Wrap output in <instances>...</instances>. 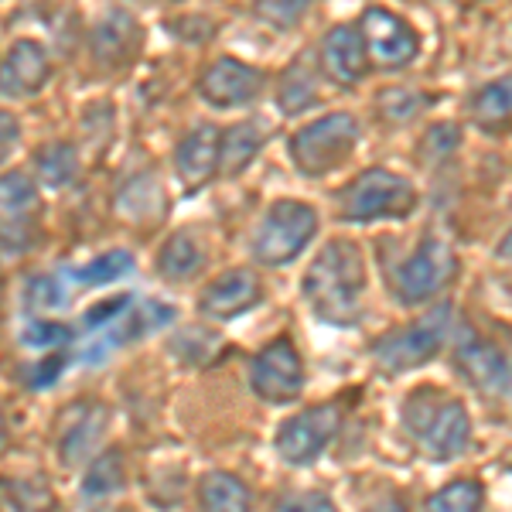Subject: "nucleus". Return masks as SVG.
<instances>
[{
  "label": "nucleus",
  "mask_w": 512,
  "mask_h": 512,
  "mask_svg": "<svg viewBox=\"0 0 512 512\" xmlns=\"http://www.w3.org/2000/svg\"><path fill=\"white\" fill-rule=\"evenodd\" d=\"M366 291V263L359 246L349 239H332L304 274V297L315 315L328 325H355Z\"/></svg>",
  "instance_id": "f257e3e1"
},
{
  "label": "nucleus",
  "mask_w": 512,
  "mask_h": 512,
  "mask_svg": "<svg viewBox=\"0 0 512 512\" xmlns=\"http://www.w3.org/2000/svg\"><path fill=\"white\" fill-rule=\"evenodd\" d=\"M403 427L414 434L420 451L434 461H448L472 441V420L458 400L444 396L434 386H420L403 403Z\"/></svg>",
  "instance_id": "f03ea898"
},
{
  "label": "nucleus",
  "mask_w": 512,
  "mask_h": 512,
  "mask_svg": "<svg viewBox=\"0 0 512 512\" xmlns=\"http://www.w3.org/2000/svg\"><path fill=\"white\" fill-rule=\"evenodd\" d=\"M359 137L362 127L352 113H328V117L311 120L308 127L297 130L287 154H291V164L304 178H321L332 175L335 168H342L352 158Z\"/></svg>",
  "instance_id": "7ed1b4c3"
},
{
  "label": "nucleus",
  "mask_w": 512,
  "mask_h": 512,
  "mask_svg": "<svg viewBox=\"0 0 512 512\" xmlns=\"http://www.w3.org/2000/svg\"><path fill=\"white\" fill-rule=\"evenodd\" d=\"M417 209V188L407 178L386 168H369L349 181L338 202V216L345 222H379L407 219Z\"/></svg>",
  "instance_id": "20e7f679"
},
{
  "label": "nucleus",
  "mask_w": 512,
  "mask_h": 512,
  "mask_svg": "<svg viewBox=\"0 0 512 512\" xmlns=\"http://www.w3.org/2000/svg\"><path fill=\"white\" fill-rule=\"evenodd\" d=\"M318 233V212L308 202L280 198L263 212L260 226L253 233V256L267 267H284L294 256L308 250Z\"/></svg>",
  "instance_id": "39448f33"
},
{
  "label": "nucleus",
  "mask_w": 512,
  "mask_h": 512,
  "mask_svg": "<svg viewBox=\"0 0 512 512\" xmlns=\"http://www.w3.org/2000/svg\"><path fill=\"white\" fill-rule=\"evenodd\" d=\"M451 304H441V308L427 311L417 321H410L400 332H390L383 342H376V362L386 369V373H410V369H420L427 359H434L441 352L444 338H448L451 328Z\"/></svg>",
  "instance_id": "423d86ee"
},
{
  "label": "nucleus",
  "mask_w": 512,
  "mask_h": 512,
  "mask_svg": "<svg viewBox=\"0 0 512 512\" xmlns=\"http://www.w3.org/2000/svg\"><path fill=\"white\" fill-rule=\"evenodd\" d=\"M41 192L28 171L0 175V250L28 253L41 236Z\"/></svg>",
  "instance_id": "0eeeda50"
},
{
  "label": "nucleus",
  "mask_w": 512,
  "mask_h": 512,
  "mask_svg": "<svg viewBox=\"0 0 512 512\" xmlns=\"http://www.w3.org/2000/svg\"><path fill=\"white\" fill-rule=\"evenodd\" d=\"M458 274V256L444 239L427 236L396 270V297L403 304H424L441 294Z\"/></svg>",
  "instance_id": "6e6552de"
},
{
  "label": "nucleus",
  "mask_w": 512,
  "mask_h": 512,
  "mask_svg": "<svg viewBox=\"0 0 512 512\" xmlns=\"http://www.w3.org/2000/svg\"><path fill=\"white\" fill-rule=\"evenodd\" d=\"M362 41H366L369 62L376 69H407L420 55V38L403 18H396L386 7H366L359 18Z\"/></svg>",
  "instance_id": "1a4fd4ad"
},
{
  "label": "nucleus",
  "mask_w": 512,
  "mask_h": 512,
  "mask_svg": "<svg viewBox=\"0 0 512 512\" xmlns=\"http://www.w3.org/2000/svg\"><path fill=\"white\" fill-rule=\"evenodd\" d=\"M263 86H267V72L243 59L222 55V59L205 65L195 89L212 110H239V106H250L263 93Z\"/></svg>",
  "instance_id": "9d476101"
},
{
  "label": "nucleus",
  "mask_w": 512,
  "mask_h": 512,
  "mask_svg": "<svg viewBox=\"0 0 512 512\" xmlns=\"http://www.w3.org/2000/svg\"><path fill=\"white\" fill-rule=\"evenodd\" d=\"M338 424H342V410L335 403H325V407H311L294 414L291 420H284L277 431V454L287 461V465H311L321 451L332 444V437L338 434Z\"/></svg>",
  "instance_id": "9b49d317"
},
{
  "label": "nucleus",
  "mask_w": 512,
  "mask_h": 512,
  "mask_svg": "<svg viewBox=\"0 0 512 512\" xmlns=\"http://www.w3.org/2000/svg\"><path fill=\"white\" fill-rule=\"evenodd\" d=\"M253 393L267 403H291L304 386V366L291 338H274L267 349L256 352L250 366Z\"/></svg>",
  "instance_id": "f8f14e48"
},
{
  "label": "nucleus",
  "mask_w": 512,
  "mask_h": 512,
  "mask_svg": "<svg viewBox=\"0 0 512 512\" xmlns=\"http://www.w3.org/2000/svg\"><path fill=\"white\" fill-rule=\"evenodd\" d=\"M454 366L482 393L499 396L512 390V362L506 359V352L489 338L475 335L472 328H461L458 342H454Z\"/></svg>",
  "instance_id": "ddd939ff"
},
{
  "label": "nucleus",
  "mask_w": 512,
  "mask_h": 512,
  "mask_svg": "<svg viewBox=\"0 0 512 512\" xmlns=\"http://www.w3.org/2000/svg\"><path fill=\"white\" fill-rule=\"evenodd\" d=\"M106 427H110V410L103 403L82 400L76 407L65 410L59 417V434H55V448H59L62 465L79 468L99 448Z\"/></svg>",
  "instance_id": "4468645a"
},
{
  "label": "nucleus",
  "mask_w": 512,
  "mask_h": 512,
  "mask_svg": "<svg viewBox=\"0 0 512 512\" xmlns=\"http://www.w3.org/2000/svg\"><path fill=\"white\" fill-rule=\"evenodd\" d=\"M52 79V59L35 38H18L0 59V93L7 99H35Z\"/></svg>",
  "instance_id": "2eb2a0df"
},
{
  "label": "nucleus",
  "mask_w": 512,
  "mask_h": 512,
  "mask_svg": "<svg viewBox=\"0 0 512 512\" xmlns=\"http://www.w3.org/2000/svg\"><path fill=\"white\" fill-rule=\"evenodd\" d=\"M140 45H144V28L134 14L120 11V7L106 11L89 31V48H93V62L99 69H127L137 59Z\"/></svg>",
  "instance_id": "dca6fc26"
},
{
  "label": "nucleus",
  "mask_w": 512,
  "mask_h": 512,
  "mask_svg": "<svg viewBox=\"0 0 512 512\" xmlns=\"http://www.w3.org/2000/svg\"><path fill=\"white\" fill-rule=\"evenodd\" d=\"M219 147H222V130L212 123H198L181 137V144L175 147V175L181 181L188 195L202 192L212 181L219 168Z\"/></svg>",
  "instance_id": "f3484780"
},
{
  "label": "nucleus",
  "mask_w": 512,
  "mask_h": 512,
  "mask_svg": "<svg viewBox=\"0 0 512 512\" xmlns=\"http://www.w3.org/2000/svg\"><path fill=\"white\" fill-rule=\"evenodd\" d=\"M263 301V287L256 280L253 270H226L198 294V311L205 318H216V321H229V318H239L246 315L250 308Z\"/></svg>",
  "instance_id": "a211bd4d"
},
{
  "label": "nucleus",
  "mask_w": 512,
  "mask_h": 512,
  "mask_svg": "<svg viewBox=\"0 0 512 512\" xmlns=\"http://www.w3.org/2000/svg\"><path fill=\"white\" fill-rule=\"evenodd\" d=\"M321 69L338 86H355L369 72V52L359 24H335L321 41Z\"/></svg>",
  "instance_id": "6ab92c4d"
},
{
  "label": "nucleus",
  "mask_w": 512,
  "mask_h": 512,
  "mask_svg": "<svg viewBox=\"0 0 512 512\" xmlns=\"http://www.w3.org/2000/svg\"><path fill=\"white\" fill-rule=\"evenodd\" d=\"M468 117L485 134H506L512 127V72L475 89L468 99Z\"/></svg>",
  "instance_id": "aec40b11"
},
{
  "label": "nucleus",
  "mask_w": 512,
  "mask_h": 512,
  "mask_svg": "<svg viewBox=\"0 0 512 512\" xmlns=\"http://www.w3.org/2000/svg\"><path fill=\"white\" fill-rule=\"evenodd\" d=\"M158 274L164 280H171V284H178V280H192L198 270L205 267V246L198 243L195 233H171L164 239L161 253H158Z\"/></svg>",
  "instance_id": "412c9836"
},
{
  "label": "nucleus",
  "mask_w": 512,
  "mask_h": 512,
  "mask_svg": "<svg viewBox=\"0 0 512 512\" xmlns=\"http://www.w3.org/2000/svg\"><path fill=\"white\" fill-rule=\"evenodd\" d=\"M270 137V130H263L256 120H243L236 127L222 130V147H219V171L226 178H236L239 171H246L256 154H260L263 140Z\"/></svg>",
  "instance_id": "4be33fe9"
},
{
  "label": "nucleus",
  "mask_w": 512,
  "mask_h": 512,
  "mask_svg": "<svg viewBox=\"0 0 512 512\" xmlns=\"http://www.w3.org/2000/svg\"><path fill=\"white\" fill-rule=\"evenodd\" d=\"M0 512H55V492L38 475L0 478Z\"/></svg>",
  "instance_id": "5701e85b"
},
{
  "label": "nucleus",
  "mask_w": 512,
  "mask_h": 512,
  "mask_svg": "<svg viewBox=\"0 0 512 512\" xmlns=\"http://www.w3.org/2000/svg\"><path fill=\"white\" fill-rule=\"evenodd\" d=\"M277 106L287 117H301L318 106V72L304 59H294L277 82Z\"/></svg>",
  "instance_id": "b1692460"
},
{
  "label": "nucleus",
  "mask_w": 512,
  "mask_h": 512,
  "mask_svg": "<svg viewBox=\"0 0 512 512\" xmlns=\"http://www.w3.org/2000/svg\"><path fill=\"white\" fill-rule=\"evenodd\" d=\"M198 506L202 512H250V489L229 472H209L198 482Z\"/></svg>",
  "instance_id": "393cba45"
},
{
  "label": "nucleus",
  "mask_w": 512,
  "mask_h": 512,
  "mask_svg": "<svg viewBox=\"0 0 512 512\" xmlns=\"http://www.w3.org/2000/svg\"><path fill=\"white\" fill-rule=\"evenodd\" d=\"M127 485V468H123V454L113 448L89 465V472L82 475V499L86 502H103L110 495H117Z\"/></svg>",
  "instance_id": "a878e982"
},
{
  "label": "nucleus",
  "mask_w": 512,
  "mask_h": 512,
  "mask_svg": "<svg viewBox=\"0 0 512 512\" xmlns=\"http://www.w3.org/2000/svg\"><path fill=\"white\" fill-rule=\"evenodd\" d=\"M35 171L48 188H65L79 178V154L72 144H45L35 154Z\"/></svg>",
  "instance_id": "bb28decb"
},
{
  "label": "nucleus",
  "mask_w": 512,
  "mask_h": 512,
  "mask_svg": "<svg viewBox=\"0 0 512 512\" xmlns=\"http://www.w3.org/2000/svg\"><path fill=\"white\" fill-rule=\"evenodd\" d=\"M134 270V256L127 250H110L96 260H89L86 267H76L72 270V280L82 287H99V284H113V280L127 277Z\"/></svg>",
  "instance_id": "cd10ccee"
},
{
  "label": "nucleus",
  "mask_w": 512,
  "mask_h": 512,
  "mask_svg": "<svg viewBox=\"0 0 512 512\" xmlns=\"http://www.w3.org/2000/svg\"><path fill=\"white\" fill-rule=\"evenodd\" d=\"M482 499L485 492L475 478H458V482L444 485L441 492H434L427 499L424 512H478L482 509Z\"/></svg>",
  "instance_id": "c85d7f7f"
},
{
  "label": "nucleus",
  "mask_w": 512,
  "mask_h": 512,
  "mask_svg": "<svg viewBox=\"0 0 512 512\" xmlns=\"http://www.w3.org/2000/svg\"><path fill=\"white\" fill-rule=\"evenodd\" d=\"M117 209L127 219H151V216H158V212H161V185H154V178H147V175L134 178L117 195Z\"/></svg>",
  "instance_id": "c756f323"
},
{
  "label": "nucleus",
  "mask_w": 512,
  "mask_h": 512,
  "mask_svg": "<svg viewBox=\"0 0 512 512\" xmlns=\"http://www.w3.org/2000/svg\"><path fill=\"white\" fill-rule=\"evenodd\" d=\"M315 0H256V18L277 31H291L304 21Z\"/></svg>",
  "instance_id": "7c9ffc66"
},
{
  "label": "nucleus",
  "mask_w": 512,
  "mask_h": 512,
  "mask_svg": "<svg viewBox=\"0 0 512 512\" xmlns=\"http://www.w3.org/2000/svg\"><path fill=\"white\" fill-rule=\"evenodd\" d=\"M24 301H28V311H59L65 308L69 294H65V284L55 274H38L28 280V291H24Z\"/></svg>",
  "instance_id": "2f4dec72"
},
{
  "label": "nucleus",
  "mask_w": 512,
  "mask_h": 512,
  "mask_svg": "<svg viewBox=\"0 0 512 512\" xmlns=\"http://www.w3.org/2000/svg\"><path fill=\"white\" fill-rule=\"evenodd\" d=\"M427 99H420L414 89H386V96L379 99V110H383L386 120L393 123H403L410 117H417L420 110H424Z\"/></svg>",
  "instance_id": "473e14b6"
},
{
  "label": "nucleus",
  "mask_w": 512,
  "mask_h": 512,
  "mask_svg": "<svg viewBox=\"0 0 512 512\" xmlns=\"http://www.w3.org/2000/svg\"><path fill=\"white\" fill-rule=\"evenodd\" d=\"M72 338L69 325H59V321H35V325L24 328L21 342L31 345V349H59Z\"/></svg>",
  "instance_id": "72a5a7b5"
},
{
  "label": "nucleus",
  "mask_w": 512,
  "mask_h": 512,
  "mask_svg": "<svg viewBox=\"0 0 512 512\" xmlns=\"http://www.w3.org/2000/svg\"><path fill=\"white\" fill-rule=\"evenodd\" d=\"M277 512H335L332 499L321 492H294L277 506Z\"/></svg>",
  "instance_id": "f704fd0d"
},
{
  "label": "nucleus",
  "mask_w": 512,
  "mask_h": 512,
  "mask_svg": "<svg viewBox=\"0 0 512 512\" xmlns=\"http://www.w3.org/2000/svg\"><path fill=\"white\" fill-rule=\"evenodd\" d=\"M458 144H461V130H458V127H448V123L434 127L431 134L424 137V151L431 154V158H448V154H451Z\"/></svg>",
  "instance_id": "c9c22d12"
},
{
  "label": "nucleus",
  "mask_w": 512,
  "mask_h": 512,
  "mask_svg": "<svg viewBox=\"0 0 512 512\" xmlns=\"http://www.w3.org/2000/svg\"><path fill=\"white\" fill-rule=\"evenodd\" d=\"M62 366H65V359H59V355H52V359H45V362H31V366L24 369V383H28L31 390H41V386L59 379Z\"/></svg>",
  "instance_id": "e433bc0d"
},
{
  "label": "nucleus",
  "mask_w": 512,
  "mask_h": 512,
  "mask_svg": "<svg viewBox=\"0 0 512 512\" xmlns=\"http://www.w3.org/2000/svg\"><path fill=\"white\" fill-rule=\"evenodd\" d=\"M18 137H21L18 120H14L7 110H0V161H4L7 154L14 151V144H18Z\"/></svg>",
  "instance_id": "4c0bfd02"
},
{
  "label": "nucleus",
  "mask_w": 512,
  "mask_h": 512,
  "mask_svg": "<svg viewBox=\"0 0 512 512\" xmlns=\"http://www.w3.org/2000/svg\"><path fill=\"white\" fill-rule=\"evenodd\" d=\"M366 512H407V506H403V499L396 492H386L383 499H376Z\"/></svg>",
  "instance_id": "58836bf2"
},
{
  "label": "nucleus",
  "mask_w": 512,
  "mask_h": 512,
  "mask_svg": "<svg viewBox=\"0 0 512 512\" xmlns=\"http://www.w3.org/2000/svg\"><path fill=\"white\" fill-rule=\"evenodd\" d=\"M499 256L502 260H512V229L506 236H502V243H499Z\"/></svg>",
  "instance_id": "ea45409f"
},
{
  "label": "nucleus",
  "mask_w": 512,
  "mask_h": 512,
  "mask_svg": "<svg viewBox=\"0 0 512 512\" xmlns=\"http://www.w3.org/2000/svg\"><path fill=\"white\" fill-rule=\"evenodd\" d=\"M0 444H4V414H0Z\"/></svg>",
  "instance_id": "a19ab883"
}]
</instances>
